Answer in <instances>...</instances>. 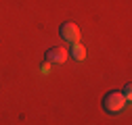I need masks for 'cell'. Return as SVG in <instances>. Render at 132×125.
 <instances>
[{
	"mask_svg": "<svg viewBox=\"0 0 132 125\" xmlns=\"http://www.w3.org/2000/svg\"><path fill=\"white\" fill-rule=\"evenodd\" d=\"M69 56H71L73 60H84V58H86V46L73 44L71 48H69Z\"/></svg>",
	"mask_w": 132,
	"mask_h": 125,
	"instance_id": "4",
	"label": "cell"
},
{
	"mask_svg": "<svg viewBox=\"0 0 132 125\" xmlns=\"http://www.w3.org/2000/svg\"><path fill=\"white\" fill-rule=\"evenodd\" d=\"M44 60L48 65H63L67 60V50L61 48V46H51L46 52H44Z\"/></svg>",
	"mask_w": 132,
	"mask_h": 125,
	"instance_id": "3",
	"label": "cell"
},
{
	"mask_svg": "<svg viewBox=\"0 0 132 125\" xmlns=\"http://www.w3.org/2000/svg\"><path fill=\"white\" fill-rule=\"evenodd\" d=\"M122 94H124V98H126V100H130V94H132V86L128 84V86L124 88V92H122Z\"/></svg>",
	"mask_w": 132,
	"mask_h": 125,
	"instance_id": "5",
	"label": "cell"
},
{
	"mask_svg": "<svg viewBox=\"0 0 132 125\" xmlns=\"http://www.w3.org/2000/svg\"><path fill=\"white\" fill-rule=\"evenodd\" d=\"M59 36H61L63 42H67V44H78V40H80V29H78L76 23L65 21V23H61V27H59Z\"/></svg>",
	"mask_w": 132,
	"mask_h": 125,
	"instance_id": "2",
	"label": "cell"
},
{
	"mask_svg": "<svg viewBox=\"0 0 132 125\" xmlns=\"http://www.w3.org/2000/svg\"><path fill=\"white\" fill-rule=\"evenodd\" d=\"M126 102L128 100L124 98V94L120 90H111V92H107L103 96V111L109 113V115H118V113H122Z\"/></svg>",
	"mask_w": 132,
	"mask_h": 125,
	"instance_id": "1",
	"label": "cell"
}]
</instances>
